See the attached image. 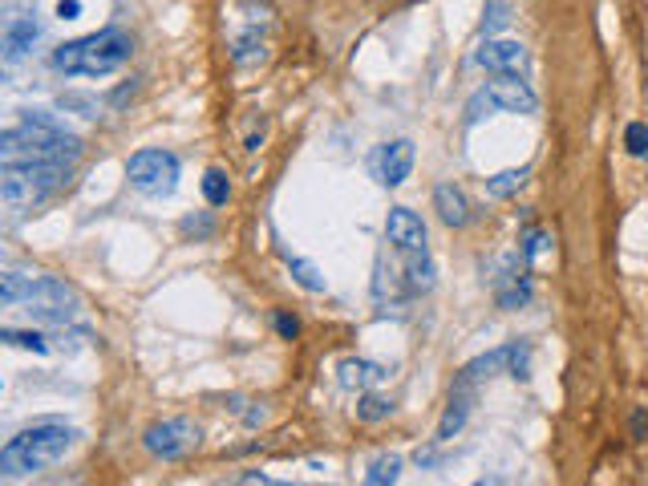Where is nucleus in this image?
<instances>
[{
    "label": "nucleus",
    "mask_w": 648,
    "mask_h": 486,
    "mask_svg": "<svg viewBox=\"0 0 648 486\" xmlns=\"http://www.w3.org/2000/svg\"><path fill=\"white\" fill-rule=\"evenodd\" d=\"M81 158V142L49 118H25L21 126L0 134V167H65Z\"/></svg>",
    "instance_id": "nucleus-1"
},
{
    "label": "nucleus",
    "mask_w": 648,
    "mask_h": 486,
    "mask_svg": "<svg viewBox=\"0 0 648 486\" xmlns=\"http://www.w3.org/2000/svg\"><path fill=\"white\" fill-rule=\"evenodd\" d=\"M77 442V430L73 426H61V422H37L29 430H21L17 438H9V446L0 450V474L5 478H25V474H37L53 462H61Z\"/></svg>",
    "instance_id": "nucleus-2"
},
{
    "label": "nucleus",
    "mask_w": 648,
    "mask_h": 486,
    "mask_svg": "<svg viewBox=\"0 0 648 486\" xmlns=\"http://www.w3.org/2000/svg\"><path fill=\"white\" fill-rule=\"evenodd\" d=\"M134 53V41L122 29H102L81 41H69L61 49H53V65L69 77H106L114 69H122Z\"/></svg>",
    "instance_id": "nucleus-3"
},
{
    "label": "nucleus",
    "mask_w": 648,
    "mask_h": 486,
    "mask_svg": "<svg viewBox=\"0 0 648 486\" xmlns=\"http://www.w3.org/2000/svg\"><path fill=\"white\" fill-rule=\"evenodd\" d=\"M535 106H539V98L523 81V73H495V81H486V86L470 98L466 122L474 126L491 114H535Z\"/></svg>",
    "instance_id": "nucleus-4"
},
{
    "label": "nucleus",
    "mask_w": 648,
    "mask_h": 486,
    "mask_svg": "<svg viewBox=\"0 0 648 486\" xmlns=\"http://www.w3.org/2000/svg\"><path fill=\"white\" fill-rule=\"evenodd\" d=\"M65 183H69L65 167H5L0 195H5V203L13 211H33V207H41Z\"/></svg>",
    "instance_id": "nucleus-5"
},
{
    "label": "nucleus",
    "mask_w": 648,
    "mask_h": 486,
    "mask_svg": "<svg viewBox=\"0 0 648 486\" xmlns=\"http://www.w3.org/2000/svg\"><path fill=\"white\" fill-rule=\"evenodd\" d=\"M126 179L150 199H167L179 187V158L171 150H138L126 162Z\"/></svg>",
    "instance_id": "nucleus-6"
},
{
    "label": "nucleus",
    "mask_w": 648,
    "mask_h": 486,
    "mask_svg": "<svg viewBox=\"0 0 648 486\" xmlns=\"http://www.w3.org/2000/svg\"><path fill=\"white\" fill-rule=\"evenodd\" d=\"M142 446L162 458V462H179L187 458L195 446H199V426L187 422V418H167V422H154L146 434H142Z\"/></svg>",
    "instance_id": "nucleus-7"
},
{
    "label": "nucleus",
    "mask_w": 648,
    "mask_h": 486,
    "mask_svg": "<svg viewBox=\"0 0 648 486\" xmlns=\"http://www.w3.org/2000/svg\"><path fill=\"white\" fill-rule=\"evenodd\" d=\"M527 357H531V349H527V345H503V349H491V353L474 357V361H470V365L458 373V381L478 385V381H491V377H499V373L523 377V373H527Z\"/></svg>",
    "instance_id": "nucleus-8"
},
{
    "label": "nucleus",
    "mask_w": 648,
    "mask_h": 486,
    "mask_svg": "<svg viewBox=\"0 0 648 486\" xmlns=\"http://www.w3.org/2000/svg\"><path fill=\"white\" fill-rule=\"evenodd\" d=\"M414 171V142L410 138H397V142H385L369 154V175L381 183V187H401Z\"/></svg>",
    "instance_id": "nucleus-9"
},
{
    "label": "nucleus",
    "mask_w": 648,
    "mask_h": 486,
    "mask_svg": "<svg viewBox=\"0 0 648 486\" xmlns=\"http://www.w3.org/2000/svg\"><path fill=\"white\" fill-rule=\"evenodd\" d=\"M385 239L405 256V252H426V223L410 207H393L385 215Z\"/></svg>",
    "instance_id": "nucleus-10"
},
{
    "label": "nucleus",
    "mask_w": 648,
    "mask_h": 486,
    "mask_svg": "<svg viewBox=\"0 0 648 486\" xmlns=\"http://www.w3.org/2000/svg\"><path fill=\"white\" fill-rule=\"evenodd\" d=\"M478 65L491 73H523L527 69V49L519 41H486L478 49Z\"/></svg>",
    "instance_id": "nucleus-11"
},
{
    "label": "nucleus",
    "mask_w": 648,
    "mask_h": 486,
    "mask_svg": "<svg viewBox=\"0 0 648 486\" xmlns=\"http://www.w3.org/2000/svg\"><path fill=\"white\" fill-rule=\"evenodd\" d=\"M470 405H474V385H470V381H454L450 405H446V414H442V422H438V442H450V438L466 426Z\"/></svg>",
    "instance_id": "nucleus-12"
},
{
    "label": "nucleus",
    "mask_w": 648,
    "mask_h": 486,
    "mask_svg": "<svg viewBox=\"0 0 648 486\" xmlns=\"http://www.w3.org/2000/svg\"><path fill=\"white\" fill-rule=\"evenodd\" d=\"M37 41H41V25H37L33 17H13V21L5 25V57H9V61L29 57V53L37 49Z\"/></svg>",
    "instance_id": "nucleus-13"
},
{
    "label": "nucleus",
    "mask_w": 648,
    "mask_h": 486,
    "mask_svg": "<svg viewBox=\"0 0 648 486\" xmlns=\"http://www.w3.org/2000/svg\"><path fill=\"white\" fill-rule=\"evenodd\" d=\"M434 211H438V219H442L446 227H466V223H470V199H466V191L454 187V183H442V187L434 191Z\"/></svg>",
    "instance_id": "nucleus-14"
},
{
    "label": "nucleus",
    "mask_w": 648,
    "mask_h": 486,
    "mask_svg": "<svg viewBox=\"0 0 648 486\" xmlns=\"http://www.w3.org/2000/svg\"><path fill=\"white\" fill-rule=\"evenodd\" d=\"M337 373H341V385H345V389H361V393H369L373 385L385 381V369H381L377 361H353V357H349V361H341Z\"/></svg>",
    "instance_id": "nucleus-15"
},
{
    "label": "nucleus",
    "mask_w": 648,
    "mask_h": 486,
    "mask_svg": "<svg viewBox=\"0 0 648 486\" xmlns=\"http://www.w3.org/2000/svg\"><path fill=\"white\" fill-rule=\"evenodd\" d=\"M527 175H531V167H519V171H503V175H495L491 183H486V191H491V199H507V195H515L523 183H527Z\"/></svg>",
    "instance_id": "nucleus-16"
},
{
    "label": "nucleus",
    "mask_w": 648,
    "mask_h": 486,
    "mask_svg": "<svg viewBox=\"0 0 648 486\" xmlns=\"http://www.w3.org/2000/svg\"><path fill=\"white\" fill-rule=\"evenodd\" d=\"M203 199H207L211 207H223V203L231 199V183H227V175H223L219 167H211V171L203 175Z\"/></svg>",
    "instance_id": "nucleus-17"
},
{
    "label": "nucleus",
    "mask_w": 648,
    "mask_h": 486,
    "mask_svg": "<svg viewBox=\"0 0 648 486\" xmlns=\"http://www.w3.org/2000/svg\"><path fill=\"white\" fill-rule=\"evenodd\" d=\"M284 264H288V272L296 276L300 288H308V292H324V276H320L308 260H300V256H284Z\"/></svg>",
    "instance_id": "nucleus-18"
},
{
    "label": "nucleus",
    "mask_w": 648,
    "mask_h": 486,
    "mask_svg": "<svg viewBox=\"0 0 648 486\" xmlns=\"http://www.w3.org/2000/svg\"><path fill=\"white\" fill-rule=\"evenodd\" d=\"M397 474H401V458L397 454H385V458H373L365 482L369 486H385V482H397Z\"/></svg>",
    "instance_id": "nucleus-19"
},
{
    "label": "nucleus",
    "mask_w": 648,
    "mask_h": 486,
    "mask_svg": "<svg viewBox=\"0 0 648 486\" xmlns=\"http://www.w3.org/2000/svg\"><path fill=\"white\" fill-rule=\"evenodd\" d=\"M389 414H393V401H389V397H377V393H365L361 405H357V418H361V422H381V418H389Z\"/></svg>",
    "instance_id": "nucleus-20"
},
{
    "label": "nucleus",
    "mask_w": 648,
    "mask_h": 486,
    "mask_svg": "<svg viewBox=\"0 0 648 486\" xmlns=\"http://www.w3.org/2000/svg\"><path fill=\"white\" fill-rule=\"evenodd\" d=\"M5 345H17V349H33V353H49V341L41 333H17V329H5L0 333Z\"/></svg>",
    "instance_id": "nucleus-21"
},
{
    "label": "nucleus",
    "mask_w": 648,
    "mask_h": 486,
    "mask_svg": "<svg viewBox=\"0 0 648 486\" xmlns=\"http://www.w3.org/2000/svg\"><path fill=\"white\" fill-rule=\"evenodd\" d=\"M527 300H531V284L527 280H511V288L499 292V304L503 308H523Z\"/></svg>",
    "instance_id": "nucleus-22"
},
{
    "label": "nucleus",
    "mask_w": 648,
    "mask_h": 486,
    "mask_svg": "<svg viewBox=\"0 0 648 486\" xmlns=\"http://www.w3.org/2000/svg\"><path fill=\"white\" fill-rule=\"evenodd\" d=\"M511 25V17H507V5H486V17H482V33H499V29H507Z\"/></svg>",
    "instance_id": "nucleus-23"
},
{
    "label": "nucleus",
    "mask_w": 648,
    "mask_h": 486,
    "mask_svg": "<svg viewBox=\"0 0 648 486\" xmlns=\"http://www.w3.org/2000/svg\"><path fill=\"white\" fill-rule=\"evenodd\" d=\"M624 142H628L632 154H648V126H644V122H632V126L624 130Z\"/></svg>",
    "instance_id": "nucleus-24"
},
{
    "label": "nucleus",
    "mask_w": 648,
    "mask_h": 486,
    "mask_svg": "<svg viewBox=\"0 0 648 486\" xmlns=\"http://www.w3.org/2000/svg\"><path fill=\"white\" fill-rule=\"evenodd\" d=\"M276 333H280L284 341H296V337H300V320L288 316V312H276Z\"/></svg>",
    "instance_id": "nucleus-25"
},
{
    "label": "nucleus",
    "mask_w": 648,
    "mask_h": 486,
    "mask_svg": "<svg viewBox=\"0 0 648 486\" xmlns=\"http://www.w3.org/2000/svg\"><path fill=\"white\" fill-rule=\"evenodd\" d=\"M547 243H551V239H547L543 231H527V243H523V256H527V260H535V256H539V252L547 248Z\"/></svg>",
    "instance_id": "nucleus-26"
},
{
    "label": "nucleus",
    "mask_w": 648,
    "mask_h": 486,
    "mask_svg": "<svg viewBox=\"0 0 648 486\" xmlns=\"http://www.w3.org/2000/svg\"><path fill=\"white\" fill-rule=\"evenodd\" d=\"M57 17H61V21H77V17H81V0H61V5H57Z\"/></svg>",
    "instance_id": "nucleus-27"
}]
</instances>
